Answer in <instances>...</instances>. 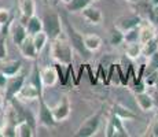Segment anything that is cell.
<instances>
[{
	"label": "cell",
	"mask_w": 158,
	"mask_h": 137,
	"mask_svg": "<svg viewBox=\"0 0 158 137\" xmlns=\"http://www.w3.org/2000/svg\"><path fill=\"white\" fill-rule=\"evenodd\" d=\"M51 56L55 60L56 63H60V65L65 66H70L73 62V51L72 47L65 38L59 37L51 40Z\"/></svg>",
	"instance_id": "cell-1"
},
{
	"label": "cell",
	"mask_w": 158,
	"mask_h": 137,
	"mask_svg": "<svg viewBox=\"0 0 158 137\" xmlns=\"http://www.w3.org/2000/svg\"><path fill=\"white\" fill-rule=\"evenodd\" d=\"M43 30L47 33L48 38L59 37L62 33V17L56 13H48L43 17Z\"/></svg>",
	"instance_id": "cell-2"
},
{
	"label": "cell",
	"mask_w": 158,
	"mask_h": 137,
	"mask_svg": "<svg viewBox=\"0 0 158 137\" xmlns=\"http://www.w3.org/2000/svg\"><path fill=\"white\" fill-rule=\"evenodd\" d=\"M102 122V111H98L95 114L89 115L83 123L80 125V127L76 132V136L78 137H92L96 135V132L99 130Z\"/></svg>",
	"instance_id": "cell-3"
},
{
	"label": "cell",
	"mask_w": 158,
	"mask_h": 137,
	"mask_svg": "<svg viewBox=\"0 0 158 137\" xmlns=\"http://www.w3.org/2000/svg\"><path fill=\"white\" fill-rule=\"evenodd\" d=\"M63 21H65V26H66V33H68V38L70 40V44L72 47L74 48L77 52H80L81 55H84V56H88L89 55V51L85 48V45H84V36H81L80 33L77 32V30L73 27L70 23H69V21L66 19V18H62Z\"/></svg>",
	"instance_id": "cell-4"
},
{
	"label": "cell",
	"mask_w": 158,
	"mask_h": 137,
	"mask_svg": "<svg viewBox=\"0 0 158 137\" xmlns=\"http://www.w3.org/2000/svg\"><path fill=\"white\" fill-rule=\"evenodd\" d=\"M26 82L25 80V74H22V73H18V74L13 75V77H8V81L7 84H6V102H10V100H13L15 96L18 95V92L21 91V88L23 87V84Z\"/></svg>",
	"instance_id": "cell-5"
},
{
	"label": "cell",
	"mask_w": 158,
	"mask_h": 137,
	"mask_svg": "<svg viewBox=\"0 0 158 137\" xmlns=\"http://www.w3.org/2000/svg\"><path fill=\"white\" fill-rule=\"evenodd\" d=\"M106 136L107 137H128L129 133L124 126V119L118 115L113 114L107 122L106 127Z\"/></svg>",
	"instance_id": "cell-6"
},
{
	"label": "cell",
	"mask_w": 158,
	"mask_h": 137,
	"mask_svg": "<svg viewBox=\"0 0 158 137\" xmlns=\"http://www.w3.org/2000/svg\"><path fill=\"white\" fill-rule=\"evenodd\" d=\"M39 123H41L43 126L47 127H54L58 123L54 118L52 108L45 103L44 96L39 97Z\"/></svg>",
	"instance_id": "cell-7"
},
{
	"label": "cell",
	"mask_w": 158,
	"mask_h": 137,
	"mask_svg": "<svg viewBox=\"0 0 158 137\" xmlns=\"http://www.w3.org/2000/svg\"><path fill=\"white\" fill-rule=\"evenodd\" d=\"M143 23V18L139 14H128V15H123L120 17L114 23V27L123 30L124 33L128 32L131 29H135V27H139Z\"/></svg>",
	"instance_id": "cell-8"
},
{
	"label": "cell",
	"mask_w": 158,
	"mask_h": 137,
	"mask_svg": "<svg viewBox=\"0 0 158 137\" xmlns=\"http://www.w3.org/2000/svg\"><path fill=\"white\" fill-rule=\"evenodd\" d=\"M52 108V114H54V118H55V121L58 123L62 122V121H65L66 118L70 115V102H69L68 96H62L59 99V102L56 103Z\"/></svg>",
	"instance_id": "cell-9"
},
{
	"label": "cell",
	"mask_w": 158,
	"mask_h": 137,
	"mask_svg": "<svg viewBox=\"0 0 158 137\" xmlns=\"http://www.w3.org/2000/svg\"><path fill=\"white\" fill-rule=\"evenodd\" d=\"M40 96H44V95L37 89V87H36L35 84H32L30 81L23 84V87L21 88V91L18 92V95H17L18 99L22 100V102H25V103L26 102H32V100H39V97Z\"/></svg>",
	"instance_id": "cell-10"
},
{
	"label": "cell",
	"mask_w": 158,
	"mask_h": 137,
	"mask_svg": "<svg viewBox=\"0 0 158 137\" xmlns=\"http://www.w3.org/2000/svg\"><path fill=\"white\" fill-rule=\"evenodd\" d=\"M10 36H11V38H13L14 44L17 45V47H19L29 34H28V30H26V26L18 19V21H14V22L11 23Z\"/></svg>",
	"instance_id": "cell-11"
},
{
	"label": "cell",
	"mask_w": 158,
	"mask_h": 137,
	"mask_svg": "<svg viewBox=\"0 0 158 137\" xmlns=\"http://www.w3.org/2000/svg\"><path fill=\"white\" fill-rule=\"evenodd\" d=\"M18 8H19V13H21L19 21L23 25H26L28 19L36 13L35 0H18Z\"/></svg>",
	"instance_id": "cell-12"
},
{
	"label": "cell",
	"mask_w": 158,
	"mask_h": 137,
	"mask_svg": "<svg viewBox=\"0 0 158 137\" xmlns=\"http://www.w3.org/2000/svg\"><path fill=\"white\" fill-rule=\"evenodd\" d=\"M40 74H41V81H43V85L44 88L47 87H54L56 84L58 78V70L55 66H47V67L41 69L40 70Z\"/></svg>",
	"instance_id": "cell-13"
},
{
	"label": "cell",
	"mask_w": 158,
	"mask_h": 137,
	"mask_svg": "<svg viewBox=\"0 0 158 137\" xmlns=\"http://www.w3.org/2000/svg\"><path fill=\"white\" fill-rule=\"evenodd\" d=\"M21 69H22V62L21 60H0V71L4 73L7 77H13V75L18 74L21 71Z\"/></svg>",
	"instance_id": "cell-14"
},
{
	"label": "cell",
	"mask_w": 158,
	"mask_h": 137,
	"mask_svg": "<svg viewBox=\"0 0 158 137\" xmlns=\"http://www.w3.org/2000/svg\"><path fill=\"white\" fill-rule=\"evenodd\" d=\"M81 14H83V17L85 18V19L91 23V25H99V23L103 21L102 11L99 10L98 7H94L92 4L84 8V10L81 11Z\"/></svg>",
	"instance_id": "cell-15"
},
{
	"label": "cell",
	"mask_w": 158,
	"mask_h": 137,
	"mask_svg": "<svg viewBox=\"0 0 158 137\" xmlns=\"http://www.w3.org/2000/svg\"><path fill=\"white\" fill-rule=\"evenodd\" d=\"M156 36H157L156 25H153L151 22H144L143 21V23L139 27V42L144 44V42H147L148 40L154 38Z\"/></svg>",
	"instance_id": "cell-16"
},
{
	"label": "cell",
	"mask_w": 158,
	"mask_h": 137,
	"mask_svg": "<svg viewBox=\"0 0 158 137\" xmlns=\"http://www.w3.org/2000/svg\"><path fill=\"white\" fill-rule=\"evenodd\" d=\"M135 100H136V104L139 106V108L142 111H150L154 107V99L148 93H146V91L144 92L135 93Z\"/></svg>",
	"instance_id": "cell-17"
},
{
	"label": "cell",
	"mask_w": 158,
	"mask_h": 137,
	"mask_svg": "<svg viewBox=\"0 0 158 137\" xmlns=\"http://www.w3.org/2000/svg\"><path fill=\"white\" fill-rule=\"evenodd\" d=\"M19 51L21 54L23 55L25 58L28 59H36L37 58V50H36L35 44H33V40H32V36H28L25 38V41L19 45Z\"/></svg>",
	"instance_id": "cell-18"
},
{
	"label": "cell",
	"mask_w": 158,
	"mask_h": 137,
	"mask_svg": "<svg viewBox=\"0 0 158 137\" xmlns=\"http://www.w3.org/2000/svg\"><path fill=\"white\" fill-rule=\"evenodd\" d=\"M111 112L115 115H118L120 118H123L124 121H129V119H136V112L133 111V110L128 108L127 106L121 104V103H115V104L113 106V108H111Z\"/></svg>",
	"instance_id": "cell-19"
},
{
	"label": "cell",
	"mask_w": 158,
	"mask_h": 137,
	"mask_svg": "<svg viewBox=\"0 0 158 137\" xmlns=\"http://www.w3.org/2000/svg\"><path fill=\"white\" fill-rule=\"evenodd\" d=\"M25 26H26V30H28V34L33 36V34H36V33L43 30V19L39 18L37 15L35 14L28 19V22H26Z\"/></svg>",
	"instance_id": "cell-20"
},
{
	"label": "cell",
	"mask_w": 158,
	"mask_h": 137,
	"mask_svg": "<svg viewBox=\"0 0 158 137\" xmlns=\"http://www.w3.org/2000/svg\"><path fill=\"white\" fill-rule=\"evenodd\" d=\"M35 129L28 121H21L15 126V133L18 137H33L35 136Z\"/></svg>",
	"instance_id": "cell-21"
},
{
	"label": "cell",
	"mask_w": 158,
	"mask_h": 137,
	"mask_svg": "<svg viewBox=\"0 0 158 137\" xmlns=\"http://www.w3.org/2000/svg\"><path fill=\"white\" fill-rule=\"evenodd\" d=\"M84 45L89 52H95L102 47V38L98 34H85L84 36Z\"/></svg>",
	"instance_id": "cell-22"
},
{
	"label": "cell",
	"mask_w": 158,
	"mask_h": 137,
	"mask_svg": "<svg viewBox=\"0 0 158 137\" xmlns=\"http://www.w3.org/2000/svg\"><path fill=\"white\" fill-rule=\"evenodd\" d=\"M94 0H70L66 3V10L70 13H81L85 7L92 4Z\"/></svg>",
	"instance_id": "cell-23"
},
{
	"label": "cell",
	"mask_w": 158,
	"mask_h": 137,
	"mask_svg": "<svg viewBox=\"0 0 158 137\" xmlns=\"http://www.w3.org/2000/svg\"><path fill=\"white\" fill-rule=\"evenodd\" d=\"M158 51V36H156L154 38L148 40L147 42L142 44V55L146 58H150L153 54H156Z\"/></svg>",
	"instance_id": "cell-24"
},
{
	"label": "cell",
	"mask_w": 158,
	"mask_h": 137,
	"mask_svg": "<svg viewBox=\"0 0 158 137\" xmlns=\"http://www.w3.org/2000/svg\"><path fill=\"white\" fill-rule=\"evenodd\" d=\"M125 55L129 59H138L142 55V44L139 41L136 42H127Z\"/></svg>",
	"instance_id": "cell-25"
},
{
	"label": "cell",
	"mask_w": 158,
	"mask_h": 137,
	"mask_svg": "<svg viewBox=\"0 0 158 137\" xmlns=\"http://www.w3.org/2000/svg\"><path fill=\"white\" fill-rule=\"evenodd\" d=\"M32 40H33V44H35L36 50H37V52H41L50 38H48L47 33H45L44 30H41V32H39V33H36V34L32 36Z\"/></svg>",
	"instance_id": "cell-26"
},
{
	"label": "cell",
	"mask_w": 158,
	"mask_h": 137,
	"mask_svg": "<svg viewBox=\"0 0 158 137\" xmlns=\"http://www.w3.org/2000/svg\"><path fill=\"white\" fill-rule=\"evenodd\" d=\"M29 81L32 82V84H35L36 87H37V89L40 91L41 93L44 92V85H43V81H41L40 69L37 67V65L33 66V70H32V73H30V78H29Z\"/></svg>",
	"instance_id": "cell-27"
},
{
	"label": "cell",
	"mask_w": 158,
	"mask_h": 137,
	"mask_svg": "<svg viewBox=\"0 0 158 137\" xmlns=\"http://www.w3.org/2000/svg\"><path fill=\"white\" fill-rule=\"evenodd\" d=\"M110 42H111V45H114V47H117V45L125 42V37H124L123 30L114 27V29L111 30V33H110Z\"/></svg>",
	"instance_id": "cell-28"
},
{
	"label": "cell",
	"mask_w": 158,
	"mask_h": 137,
	"mask_svg": "<svg viewBox=\"0 0 158 137\" xmlns=\"http://www.w3.org/2000/svg\"><path fill=\"white\" fill-rule=\"evenodd\" d=\"M139 27H140V26H139ZM139 27L131 29V30H128V32L124 33L125 42H136V41H139Z\"/></svg>",
	"instance_id": "cell-29"
},
{
	"label": "cell",
	"mask_w": 158,
	"mask_h": 137,
	"mask_svg": "<svg viewBox=\"0 0 158 137\" xmlns=\"http://www.w3.org/2000/svg\"><path fill=\"white\" fill-rule=\"evenodd\" d=\"M7 37L8 36L0 33V60L7 58Z\"/></svg>",
	"instance_id": "cell-30"
},
{
	"label": "cell",
	"mask_w": 158,
	"mask_h": 137,
	"mask_svg": "<svg viewBox=\"0 0 158 137\" xmlns=\"http://www.w3.org/2000/svg\"><path fill=\"white\" fill-rule=\"evenodd\" d=\"M148 21L153 25L158 26V6H151L150 11H148Z\"/></svg>",
	"instance_id": "cell-31"
},
{
	"label": "cell",
	"mask_w": 158,
	"mask_h": 137,
	"mask_svg": "<svg viewBox=\"0 0 158 137\" xmlns=\"http://www.w3.org/2000/svg\"><path fill=\"white\" fill-rule=\"evenodd\" d=\"M11 19H13V18H11L10 10H8V8H3V7L0 8V26L10 22Z\"/></svg>",
	"instance_id": "cell-32"
},
{
	"label": "cell",
	"mask_w": 158,
	"mask_h": 137,
	"mask_svg": "<svg viewBox=\"0 0 158 137\" xmlns=\"http://www.w3.org/2000/svg\"><path fill=\"white\" fill-rule=\"evenodd\" d=\"M7 81H8V77L4 74V73L0 71V88H3V89H4V88H6V84H7Z\"/></svg>",
	"instance_id": "cell-33"
},
{
	"label": "cell",
	"mask_w": 158,
	"mask_h": 137,
	"mask_svg": "<svg viewBox=\"0 0 158 137\" xmlns=\"http://www.w3.org/2000/svg\"><path fill=\"white\" fill-rule=\"evenodd\" d=\"M3 106H4V99L0 96V112L3 111Z\"/></svg>",
	"instance_id": "cell-34"
},
{
	"label": "cell",
	"mask_w": 158,
	"mask_h": 137,
	"mask_svg": "<svg viewBox=\"0 0 158 137\" xmlns=\"http://www.w3.org/2000/svg\"><path fill=\"white\" fill-rule=\"evenodd\" d=\"M151 6H158V0H150Z\"/></svg>",
	"instance_id": "cell-35"
},
{
	"label": "cell",
	"mask_w": 158,
	"mask_h": 137,
	"mask_svg": "<svg viewBox=\"0 0 158 137\" xmlns=\"http://www.w3.org/2000/svg\"><path fill=\"white\" fill-rule=\"evenodd\" d=\"M128 2H131V3H138V2H140V0H128Z\"/></svg>",
	"instance_id": "cell-36"
},
{
	"label": "cell",
	"mask_w": 158,
	"mask_h": 137,
	"mask_svg": "<svg viewBox=\"0 0 158 137\" xmlns=\"http://www.w3.org/2000/svg\"><path fill=\"white\" fill-rule=\"evenodd\" d=\"M62 2H63V3H65V4H66V3H69V2H70V0H62Z\"/></svg>",
	"instance_id": "cell-37"
},
{
	"label": "cell",
	"mask_w": 158,
	"mask_h": 137,
	"mask_svg": "<svg viewBox=\"0 0 158 137\" xmlns=\"http://www.w3.org/2000/svg\"><path fill=\"white\" fill-rule=\"evenodd\" d=\"M43 2H44V3H48V0H43Z\"/></svg>",
	"instance_id": "cell-38"
}]
</instances>
